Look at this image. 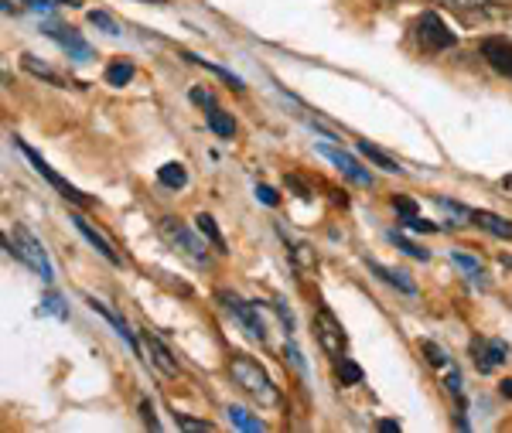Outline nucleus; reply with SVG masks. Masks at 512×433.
Masks as SVG:
<instances>
[{"instance_id": "a19ab883", "label": "nucleus", "mask_w": 512, "mask_h": 433, "mask_svg": "<svg viewBox=\"0 0 512 433\" xmlns=\"http://www.w3.org/2000/svg\"><path fill=\"white\" fill-rule=\"evenodd\" d=\"M140 413H144V423H147V427H151V430H158V416H154L151 403H144V406H140Z\"/></svg>"}, {"instance_id": "72a5a7b5", "label": "nucleus", "mask_w": 512, "mask_h": 433, "mask_svg": "<svg viewBox=\"0 0 512 433\" xmlns=\"http://www.w3.org/2000/svg\"><path fill=\"white\" fill-rule=\"evenodd\" d=\"M424 355H427V362H431V365H444V362H448V355H444L441 348L434 345V341H424Z\"/></svg>"}, {"instance_id": "2f4dec72", "label": "nucleus", "mask_w": 512, "mask_h": 433, "mask_svg": "<svg viewBox=\"0 0 512 433\" xmlns=\"http://www.w3.org/2000/svg\"><path fill=\"white\" fill-rule=\"evenodd\" d=\"M403 226H407V229H414V232H437L434 222L420 219V215H407V219H403Z\"/></svg>"}, {"instance_id": "79ce46f5", "label": "nucleus", "mask_w": 512, "mask_h": 433, "mask_svg": "<svg viewBox=\"0 0 512 433\" xmlns=\"http://www.w3.org/2000/svg\"><path fill=\"white\" fill-rule=\"evenodd\" d=\"M277 314H280V321L287 324V331H294V318H291V311H287V307L280 304V301H277Z\"/></svg>"}, {"instance_id": "1a4fd4ad", "label": "nucleus", "mask_w": 512, "mask_h": 433, "mask_svg": "<svg viewBox=\"0 0 512 433\" xmlns=\"http://www.w3.org/2000/svg\"><path fill=\"white\" fill-rule=\"evenodd\" d=\"M472 355H475L478 372H495L499 365H506L509 345H506V341H499V338H475L472 341Z\"/></svg>"}, {"instance_id": "c9c22d12", "label": "nucleus", "mask_w": 512, "mask_h": 433, "mask_svg": "<svg viewBox=\"0 0 512 433\" xmlns=\"http://www.w3.org/2000/svg\"><path fill=\"white\" fill-rule=\"evenodd\" d=\"M287 358H291V365H294L297 372H301V376H308V369H304V358H301V352H297L294 341H287Z\"/></svg>"}, {"instance_id": "c03bdc74", "label": "nucleus", "mask_w": 512, "mask_h": 433, "mask_svg": "<svg viewBox=\"0 0 512 433\" xmlns=\"http://www.w3.org/2000/svg\"><path fill=\"white\" fill-rule=\"evenodd\" d=\"M379 430H400V423H393V420H383V423H379Z\"/></svg>"}, {"instance_id": "e433bc0d", "label": "nucleus", "mask_w": 512, "mask_h": 433, "mask_svg": "<svg viewBox=\"0 0 512 433\" xmlns=\"http://www.w3.org/2000/svg\"><path fill=\"white\" fill-rule=\"evenodd\" d=\"M256 198H260L263 205H270V208H274V205L280 202L277 191H274V188H267V185H256Z\"/></svg>"}, {"instance_id": "7ed1b4c3", "label": "nucleus", "mask_w": 512, "mask_h": 433, "mask_svg": "<svg viewBox=\"0 0 512 433\" xmlns=\"http://www.w3.org/2000/svg\"><path fill=\"white\" fill-rule=\"evenodd\" d=\"M7 253L18 256L21 263H28L31 270H35L45 283L55 280V270H52V260H48L45 246H41L38 239L31 236V232L24 229V226H14V239H7Z\"/></svg>"}, {"instance_id": "6ab92c4d", "label": "nucleus", "mask_w": 512, "mask_h": 433, "mask_svg": "<svg viewBox=\"0 0 512 433\" xmlns=\"http://www.w3.org/2000/svg\"><path fill=\"white\" fill-rule=\"evenodd\" d=\"M280 236H284V243H291V256H294V266L297 270H311L318 260H315V249H311L308 243H294L291 236H287L284 229H280Z\"/></svg>"}, {"instance_id": "6e6552de", "label": "nucleus", "mask_w": 512, "mask_h": 433, "mask_svg": "<svg viewBox=\"0 0 512 433\" xmlns=\"http://www.w3.org/2000/svg\"><path fill=\"white\" fill-rule=\"evenodd\" d=\"M41 31H45L52 41H59V45L69 52V58H76V62H89L93 58V48H89V41L86 38H79L72 28H65V24L59 21H48V24H41Z\"/></svg>"}, {"instance_id": "58836bf2", "label": "nucleus", "mask_w": 512, "mask_h": 433, "mask_svg": "<svg viewBox=\"0 0 512 433\" xmlns=\"http://www.w3.org/2000/svg\"><path fill=\"white\" fill-rule=\"evenodd\" d=\"M24 7H28V11H35V14H52V0H24Z\"/></svg>"}, {"instance_id": "2eb2a0df", "label": "nucleus", "mask_w": 512, "mask_h": 433, "mask_svg": "<svg viewBox=\"0 0 512 433\" xmlns=\"http://www.w3.org/2000/svg\"><path fill=\"white\" fill-rule=\"evenodd\" d=\"M226 416H229V423H233L236 430H250V433H263V430H267V423H263L260 416H253L250 410H243V406H229Z\"/></svg>"}, {"instance_id": "a18cd8bd", "label": "nucleus", "mask_w": 512, "mask_h": 433, "mask_svg": "<svg viewBox=\"0 0 512 433\" xmlns=\"http://www.w3.org/2000/svg\"><path fill=\"white\" fill-rule=\"evenodd\" d=\"M62 4H72V7H79V0H62Z\"/></svg>"}, {"instance_id": "f3484780", "label": "nucleus", "mask_w": 512, "mask_h": 433, "mask_svg": "<svg viewBox=\"0 0 512 433\" xmlns=\"http://www.w3.org/2000/svg\"><path fill=\"white\" fill-rule=\"evenodd\" d=\"M89 307H93V311H96V314H103V318H106V321H110V324H113V328H117V335H120L123 341H127V345H130V348H134V352H137V338H134V335H130V331H127V324H123V321L117 318V314H113V311H110V307H106L103 301H96V297H89Z\"/></svg>"}, {"instance_id": "37998d69", "label": "nucleus", "mask_w": 512, "mask_h": 433, "mask_svg": "<svg viewBox=\"0 0 512 433\" xmlns=\"http://www.w3.org/2000/svg\"><path fill=\"white\" fill-rule=\"evenodd\" d=\"M499 393L512 399V379H509V382H502V386H499Z\"/></svg>"}, {"instance_id": "f257e3e1", "label": "nucleus", "mask_w": 512, "mask_h": 433, "mask_svg": "<svg viewBox=\"0 0 512 433\" xmlns=\"http://www.w3.org/2000/svg\"><path fill=\"white\" fill-rule=\"evenodd\" d=\"M229 376H233L236 386L243 389L250 399H256L260 406H277L280 403L277 386L270 382L267 372L260 369V362H253L250 355H233V362H229Z\"/></svg>"}, {"instance_id": "ea45409f", "label": "nucleus", "mask_w": 512, "mask_h": 433, "mask_svg": "<svg viewBox=\"0 0 512 433\" xmlns=\"http://www.w3.org/2000/svg\"><path fill=\"white\" fill-rule=\"evenodd\" d=\"M192 103H198V106H216V99H212V93H205V89H192Z\"/></svg>"}, {"instance_id": "4be33fe9", "label": "nucleus", "mask_w": 512, "mask_h": 433, "mask_svg": "<svg viewBox=\"0 0 512 433\" xmlns=\"http://www.w3.org/2000/svg\"><path fill=\"white\" fill-rule=\"evenodd\" d=\"M158 181L164 188H185L188 185V171L181 168V164H164L158 171Z\"/></svg>"}, {"instance_id": "9b49d317", "label": "nucleus", "mask_w": 512, "mask_h": 433, "mask_svg": "<svg viewBox=\"0 0 512 433\" xmlns=\"http://www.w3.org/2000/svg\"><path fill=\"white\" fill-rule=\"evenodd\" d=\"M482 55L499 76L512 79V41L509 38H489L482 41Z\"/></svg>"}, {"instance_id": "0eeeda50", "label": "nucleus", "mask_w": 512, "mask_h": 433, "mask_svg": "<svg viewBox=\"0 0 512 433\" xmlns=\"http://www.w3.org/2000/svg\"><path fill=\"white\" fill-rule=\"evenodd\" d=\"M219 301L236 314V321L246 328V335L256 338V341H267V324H263V318H260V307L239 301L236 294H219Z\"/></svg>"}, {"instance_id": "423d86ee", "label": "nucleus", "mask_w": 512, "mask_h": 433, "mask_svg": "<svg viewBox=\"0 0 512 433\" xmlns=\"http://www.w3.org/2000/svg\"><path fill=\"white\" fill-rule=\"evenodd\" d=\"M315 338H318V345L335 358H342L345 345H349V338H345V331H342V321H338L328 307H318V314H315Z\"/></svg>"}, {"instance_id": "4468645a", "label": "nucleus", "mask_w": 512, "mask_h": 433, "mask_svg": "<svg viewBox=\"0 0 512 433\" xmlns=\"http://www.w3.org/2000/svg\"><path fill=\"white\" fill-rule=\"evenodd\" d=\"M144 345H147V352H151V362L158 365L161 372L175 376V372H178V362H175V355H171L168 348L161 345V338H154L151 331H144Z\"/></svg>"}, {"instance_id": "20e7f679", "label": "nucleus", "mask_w": 512, "mask_h": 433, "mask_svg": "<svg viewBox=\"0 0 512 433\" xmlns=\"http://www.w3.org/2000/svg\"><path fill=\"white\" fill-rule=\"evenodd\" d=\"M417 41L427 55H437V52H448V48L454 45V35L434 11H427L417 18Z\"/></svg>"}, {"instance_id": "bb28decb", "label": "nucleus", "mask_w": 512, "mask_h": 433, "mask_svg": "<svg viewBox=\"0 0 512 433\" xmlns=\"http://www.w3.org/2000/svg\"><path fill=\"white\" fill-rule=\"evenodd\" d=\"M390 239H393L396 246L403 249V253H410V256H414V260H420V263H427V260H431V253H427V249H420L417 243H410V239L403 236V232H390Z\"/></svg>"}, {"instance_id": "39448f33", "label": "nucleus", "mask_w": 512, "mask_h": 433, "mask_svg": "<svg viewBox=\"0 0 512 433\" xmlns=\"http://www.w3.org/2000/svg\"><path fill=\"white\" fill-rule=\"evenodd\" d=\"M14 147H18V151H21L24 157H28V161H31V168H35V171L41 174V178H45V181H48V185H52L55 191H59V195L65 198V202H76V205H89V198H86V195H82V191H79V188H72V185H69V181H65V178H62V174H55L52 168H48V164H45V161H41V157H38L35 151H31V147H28V144H24V140H18V137H14Z\"/></svg>"}, {"instance_id": "49530a36", "label": "nucleus", "mask_w": 512, "mask_h": 433, "mask_svg": "<svg viewBox=\"0 0 512 433\" xmlns=\"http://www.w3.org/2000/svg\"><path fill=\"white\" fill-rule=\"evenodd\" d=\"M151 4H164V0H151Z\"/></svg>"}, {"instance_id": "c756f323", "label": "nucleus", "mask_w": 512, "mask_h": 433, "mask_svg": "<svg viewBox=\"0 0 512 433\" xmlns=\"http://www.w3.org/2000/svg\"><path fill=\"white\" fill-rule=\"evenodd\" d=\"M451 263L454 266H461V270L468 273V277H482V263L475 260V256H468V253H451Z\"/></svg>"}, {"instance_id": "b1692460", "label": "nucleus", "mask_w": 512, "mask_h": 433, "mask_svg": "<svg viewBox=\"0 0 512 433\" xmlns=\"http://www.w3.org/2000/svg\"><path fill=\"white\" fill-rule=\"evenodd\" d=\"M437 208L451 215L454 226H465V222H475V212H472V208H465V205H458V202H448V198H437Z\"/></svg>"}, {"instance_id": "473e14b6", "label": "nucleus", "mask_w": 512, "mask_h": 433, "mask_svg": "<svg viewBox=\"0 0 512 433\" xmlns=\"http://www.w3.org/2000/svg\"><path fill=\"white\" fill-rule=\"evenodd\" d=\"M444 386H448V393L458 396V403L465 406V393H461V372H458V369H451V376L444 379Z\"/></svg>"}, {"instance_id": "f8f14e48", "label": "nucleus", "mask_w": 512, "mask_h": 433, "mask_svg": "<svg viewBox=\"0 0 512 433\" xmlns=\"http://www.w3.org/2000/svg\"><path fill=\"white\" fill-rule=\"evenodd\" d=\"M72 222H76V229L82 232V236H86V239H89V246H93V249H96V253H99V256H103V260H110L113 266H120V256H117V249H113L110 243H106V239H103V236H99V232H96L93 226H89V222H86V219H82V215H72Z\"/></svg>"}, {"instance_id": "393cba45", "label": "nucleus", "mask_w": 512, "mask_h": 433, "mask_svg": "<svg viewBox=\"0 0 512 433\" xmlns=\"http://www.w3.org/2000/svg\"><path fill=\"white\" fill-rule=\"evenodd\" d=\"M41 314H52V318H59V321H65L69 318V307L62 304V297L55 294V290H48L45 297H41V307H38Z\"/></svg>"}, {"instance_id": "9d476101", "label": "nucleus", "mask_w": 512, "mask_h": 433, "mask_svg": "<svg viewBox=\"0 0 512 433\" xmlns=\"http://www.w3.org/2000/svg\"><path fill=\"white\" fill-rule=\"evenodd\" d=\"M318 154H321V157H328V161H332L335 168L345 174V178H352L355 185H362V188H369V185H373V174H369L366 168H362V164L355 161L352 154L338 151V147H318Z\"/></svg>"}, {"instance_id": "f03ea898", "label": "nucleus", "mask_w": 512, "mask_h": 433, "mask_svg": "<svg viewBox=\"0 0 512 433\" xmlns=\"http://www.w3.org/2000/svg\"><path fill=\"white\" fill-rule=\"evenodd\" d=\"M158 232H161L164 243L175 249L178 256H185V260L192 263V266H212V260H209V246H205L202 239H198L195 232L185 226V222H178V219H161V222H158Z\"/></svg>"}, {"instance_id": "5701e85b", "label": "nucleus", "mask_w": 512, "mask_h": 433, "mask_svg": "<svg viewBox=\"0 0 512 433\" xmlns=\"http://www.w3.org/2000/svg\"><path fill=\"white\" fill-rule=\"evenodd\" d=\"M209 127H212V133H219V137H233V133H236L233 116L222 113L219 106H212V110H209Z\"/></svg>"}, {"instance_id": "7c9ffc66", "label": "nucleus", "mask_w": 512, "mask_h": 433, "mask_svg": "<svg viewBox=\"0 0 512 433\" xmlns=\"http://www.w3.org/2000/svg\"><path fill=\"white\" fill-rule=\"evenodd\" d=\"M89 24H96V28H103L106 35H120V24L113 21L106 11H89Z\"/></svg>"}, {"instance_id": "cd10ccee", "label": "nucleus", "mask_w": 512, "mask_h": 433, "mask_svg": "<svg viewBox=\"0 0 512 433\" xmlns=\"http://www.w3.org/2000/svg\"><path fill=\"white\" fill-rule=\"evenodd\" d=\"M434 4L451 7V11H458V14H468V11H485L492 0H434Z\"/></svg>"}, {"instance_id": "c85d7f7f", "label": "nucleus", "mask_w": 512, "mask_h": 433, "mask_svg": "<svg viewBox=\"0 0 512 433\" xmlns=\"http://www.w3.org/2000/svg\"><path fill=\"white\" fill-rule=\"evenodd\" d=\"M335 376L345 382V386H355V382H362V369L355 362H349V358H342V362L335 365Z\"/></svg>"}, {"instance_id": "ddd939ff", "label": "nucleus", "mask_w": 512, "mask_h": 433, "mask_svg": "<svg viewBox=\"0 0 512 433\" xmlns=\"http://www.w3.org/2000/svg\"><path fill=\"white\" fill-rule=\"evenodd\" d=\"M369 270L376 273V277H383L390 287H396L400 294H407V297H417V283L407 277L403 270H390V266H383V263H369Z\"/></svg>"}, {"instance_id": "412c9836", "label": "nucleus", "mask_w": 512, "mask_h": 433, "mask_svg": "<svg viewBox=\"0 0 512 433\" xmlns=\"http://www.w3.org/2000/svg\"><path fill=\"white\" fill-rule=\"evenodd\" d=\"M198 232H202V239H209L212 246L219 249V253H226V239H222V232H219V226H216V219H212V215H198Z\"/></svg>"}, {"instance_id": "f704fd0d", "label": "nucleus", "mask_w": 512, "mask_h": 433, "mask_svg": "<svg viewBox=\"0 0 512 433\" xmlns=\"http://www.w3.org/2000/svg\"><path fill=\"white\" fill-rule=\"evenodd\" d=\"M181 430H212L209 420H192V416H175Z\"/></svg>"}, {"instance_id": "a211bd4d", "label": "nucleus", "mask_w": 512, "mask_h": 433, "mask_svg": "<svg viewBox=\"0 0 512 433\" xmlns=\"http://www.w3.org/2000/svg\"><path fill=\"white\" fill-rule=\"evenodd\" d=\"M359 154H362V157H369V161H373L376 168H383V171H390V174H400V171H403V168H400V161H393L390 154H383V151H379V147L366 144V140H362V144H359Z\"/></svg>"}, {"instance_id": "a878e982", "label": "nucleus", "mask_w": 512, "mask_h": 433, "mask_svg": "<svg viewBox=\"0 0 512 433\" xmlns=\"http://www.w3.org/2000/svg\"><path fill=\"white\" fill-rule=\"evenodd\" d=\"M134 79V65L130 62H113L110 69H106V82H110V86H127V82Z\"/></svg>"}, {"instance_id": "dca6fc26", "label": "nucleus", "mask_w": 512, "mask_h": 433, "mask_svg": "<svg viewBox=\"0 0 512 433\" xmlns=\"http://www.w3.org/2000/svg\"><path fill=\"white\" fill-rule=\"evenodd\" d=\"M24 69L31 72V76H38V79H45V82H52V86H69V79L62 76V72H55L52 65H45V62H38L35 55H24Z\"/></svg>"}, {"instance_id": "aec40b11", "label": "nucleus", "mask_w": 512, "mask_h": 433, "mask_svg": "<svg viewBox=\"0 0 512 433\" xmlns=\"http://www.w3.org/2000/svg\"><path fill=\"white\" fill-rule=\"evenodd\" d=\"M475 222L482 229H489L492 236H499V239H512V222L506 219H499V215H492V212H475Z\"/></svg>"}, {"instance_id": "4c0bfd02", "label": "nucleus", "mask_w": 512, "mask_h": 433, "mask_svg": "<svg viewBox=\"0 0 512 433\" xmlns=\"http://www.w3.org/2000/svg\"><path fill=\"white\" fill-rule=\"evenodd\" d=\"M393 208L403 215V219H407V215H417V205L410 202V198H393Z\"/></svg>"}]
</instances>
